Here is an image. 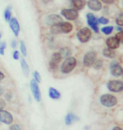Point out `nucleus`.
I'll return each instance as SVG.
<instances>
[{"instance_id": "f03ea898", "label": "nucleus", "mask_w": 123, "mask_h": 130, "mask_svg": "<svg viewBox=\"0 0 123 130\" xmlns=\"http://www.w3.org/2000/svg\"><path fill=\"white\" fill-rule=\"evenodd\" d=\"M76 66V60L74 57H68L66 60L63 62L61 66V71L63 73L67 74L73 71V69Z\"/></svg>"}, {"instance_id": "aec40b11", "label": "nucleus", "mask_w": 123, "mask_h": 130, "mask_svg": "<svg viewBox=\"0 0 123 130\" xmlns=\"http://www.w3.org/2000/svg\"><path fill=\"white\" fill-rule=\"evenodd\" d=\"M73 5L76 9H82L86 5L84 0H73Z\"/></svg>"}, {"instance_id": "423d86ee", "label": "nucleus", "mask_w": 123, "mask_h": 130, "mask_svg": "<svg viewBox=\"0 0 123 130\" xmlns=\"http://www.w3.org/2000/svg\"><path fill=\"white\" fill-rule=\"evenodd\" d=\"M30 88H31V92L33 96H34V99L37 102H40L41 100V92L39 87V85H38V82L35 81V80H32L30 82Z\"/></svg>"}, {"instance_id": "c756f323", "label": "nucleus", "mask_w": 123, "mask_h": 130, "mask_svg": "<svg viewBox=\"0 0 123 130\" xmlns=\"http://www.w3.org/2000/svg\"><path fill=\"white\" fill-rule=\"evenodd\" d=\"M5 47H6V44L4 42L1 44V46H0V55L4 56V50H5Z\"/></svg>"}, {"instance_id": "0eeeda50", "label": "nucleus", "mask_w": 123, "mask_h": 130, "mask_svg": "<svg viewBox=\"0 0 123 130\" xmlns=\"http://www.w3.org/2000/svg\"><path fill=\"white\" fill-rule=\"evenodd\" d=\"M95 57H96V54L94 51H89L84 56V65L86 66H91L95 62Z\"/></svg>"}, {"instance_id": "412c9836", "label": "nucleus", "mask_w": 123, "mask_h": 130, "mask_svg": "<svg viewBox=\"0 0 123 130\" xmlns=\"http://www.w3.org/2000/svg\"><path fill=\"white\" fill-rule=\"evenodd\" d=\"M103 55L106 57L108 58H113L116 56V53H115V51H113L112 49H110V48H106V49H104L103 50Z\"/></svg>"}, {"instance_id": "a211bd4d", "label": "nucleus", "mask_w": 123, "mask_h": 130, "mask_svg": "<svg viewBox=\"0 0 123 130\" xmlns=\"http://www.w3.org/2000/svg\"><path fill=\"white\" fill-rule=\"evenodd\" d=\"M49 96L52 99H59L60 98V93H59L56 89L53 87H50L49 89Z\"/></svg>"}, {"instance_id": "cd10ccee", "label": "nucleus", "mask_w": 123, "mask_h": 130, "mask_svg": "<svg viewBox=\"0 0 123 130\" xmlns=\"http://www.w3.org/2000/svg\"><path fill=\"white\" fill-rule=\"evenodd\" d=\"M116 24L120 26H123V14H120L116 19Z\"/></svg>"}, {"instance_id": "e433bc0d", "label": "nucleus", "mask_w": 123, "mask_h": 130, "mask_svg": "<svg viewBox=\"0 0 123 130\" xmlns=\"http://www.w3.org/2000/svg\"><path fill=\"white\" fill-rule=\"evenodd\" d=\"M11 98H12V95H11L10 93H9L8 95H6V99L8 101H10L11 100Z\"/></svg>"}, {"instance_id": "1a4fd4ad", "label": "nucleus", "mask_w": 123, "mask_h": 130, "mask_svg": "<svg viewBox=\"0 0 123 130\" xmlns=\"http://www.w3.org/2000/svg\"><path fill=\"white\" fill-rule=\"evenodd\" d=\"M13 116L11 115L10 112L4 111V110L0 111V122L1 123H4L5 124H11L13 123Z\"/></svg>"}, {"instance_id": "2f4dec72", "label": "nucleus", "mask_w": 123, "mask_h": 130, "mask_svg": "<svg viewBox=\"0 0 123 130\" xmlns=\"http://www.w3.org/2000/svg\"><path fill=\"white\" fill-rule=\"evenodd\" d=\"M6 106V102H5L4 100H3V99H0V111L3 110Z\"/></svg>"}, {"instance_id": "f3484780", "label": "nucleus", "mask_w": 123, "mask_h": 130, "mask_svg": "<svg viewBox=\"0 0 123 130\" xmlns=\"http://www.w3.org/2000/svg\"><path fill=\"white\" fill-rule=\"evenodd\" d=\"M79 120V118L76 117L75 114H73V113H68L66 115V117H65V123L67 124V125H70V124H72L74 123H75V122H77Z\"/></svg>"}, {"instance_id": "4be33fe9", "label": "nucleus", "mask_w": 123, "mask_h": 130, "mask_svg": "<svg viewBox=\"0 0 123 130\" xmlns=\"http://www.w3.org/2000/svg\"><path fill=\"white\" fill-rule=\"evenodd\" d=\"M70 54H71V51L68 48H63L59 51V55L61 56V57H68L70 56Z\"/></svg>"}, {"instance_id": "2eb2a0df", "label": "nucleus", "mask_w": 123, "mask_h": 130, "mask_svg": "<svg viewBox=\"0 0 123 130\" xmlns=\"http://www.w3.org/2000/svg\"><path fill=\"white\" fill-rule=\"evenodd\" d=\"M106 45H107V46L110 49L113 50V49L118 48L120 45V42L116 37H111L106 40Z\"/></svg>"}, {"instance_id": "9b49d317", "label": "nucleus", "mask_w": 123, "mask_h": 130, "mask_svg": "<svg viewBox=\"0 0 123 130\" xmlns=\"http://www.w3.org/2000/svg\"><path fill=\"white\" fill-rule=\"evenodd\" d=\"M87 21H88L89 25L94 29L95 32L97 33L98 31H99V29H98V26H97L98 20L95 19L94 14H92V13H88V14H87Z\"/></svg>"}, {"instance_id": "6e6552de", "label": "nucleus", "mask_w": 123, "mask_h": 130, "mask_svg": "<svg viewBox=\"0 0 123 130\" xmlns=\"http://www.w3.org/2000/svg\"><path fill=\"white\" fill-rule=\"evenodd\" d=\"M61 13L69 20H75L79 16L78 12L75 9H63L61 11Z\"/></svg>"}, {"instance_id": "b1692460", "label": "nucleus", "mask_w": 123, "mask_h": 130, "mask_svg": "<svg viewBox=\"0 0 123 130\" xmlns=\"http://www.w3.org/2000/svg\"><path fill=\"white\" fill-rule=\"evenodd\" d=\"M102 65H103V62L101 60H95V62L93 63V66H94L95 69L96 70H99L102 67Z\"/></svg>"}, {"instance_id": "f704fd0d", "label": "nucleus", "mask_w": 123, "mask_h": 130, "mask_svg": "<svg viewBox=\"0 0 123 130\" xmlns=\"http://www.w3.org/2000/svg\"><path fill=\"white\" fill-rule=\"evenodd\" d=\"M103 3L105 4H113L115 0H101Z\"/></svg>"}, {"instance_id": "c85d7f7f", "label": "nucleus", "mask_w": 123, "mask_h": 130, "mask_svg": "<svg viewBox=\"0 0 123 130\" xmlns=\"http://www.w3.org/2000/svg\"><path fill=\"white\" fill-rule=\"evenodd\" d=\"M116 38L119 40V42H121V43L123 44V31L117 33L116 35Z\"/></svg>"}, {"instance_id": "9d476101", "label": "nucleus", "mask_w": 123, "mask_h": 130, "mask_svg": "<svg viewBox=\"0 0 123 130\" xmlns=\"http://www.w3.org/2000/svg\"><path fill=\"white\" fill-rule=\"evenodd\" d=\"M63 22V19L58 14H50L46 18V23L49 25H55L59 23Z\"/></svg>"}, {"instance_id": "7ed1b4c3", "label": "nucleus", "mask_w": 123, "mask_h": 130, "mask_svg": "<svg viewBox=\"0 0 123 130\" xmlns=\"http://www.w3.org/2000/svg\"><path fill=\"white\" fill-rule=\"evenodd\" d=\"M100 102L103 106L111 107H113L117 103V99L112 95H109V94H106L100 96Z\"/></svg>"}, {"instance_id": "58836bf2", "label": "nucleus", "mask_w": 123, "mask_h": 130, "mask_svg": "<svg viewBox=\"0 0 123 130\" xmlns=\"http://www.w3.org/2000/svg\"><path fill=\"white\" fill-rule=\"evenodd\" d=\"M112 130H123V129L121 128H120V127H115Z\"/></svg>"}, {"instance_id": "79ce46f5", "label": "nucleus", "mask_w": 123, "mask_h": 130, "mask_svg": "<svg viewBox=\"0 0 123 130\" xmlns=\"http://www.w3.org/2000/svg\"><path fill=\"white\" fill-rule=\"evenodd\" d=\"M122 74H123V70H122Z\"/></svg>"}, {"instance_id": "c9c22d12", "label": "nucleus", "mask_w": 123, "mask_h": 130, "mask_svg": "<svg viewBox=\"0 0 123 130\" xmlns=\"http://www.w3.org/2000/svg\"><path fill=\"white\" fill-rule=\"evenodd\" d=\"M16 45H17V44H16V41L15 40H13L12 41V44H11V46H12V48H15Z\"/></svg>"}, {"instance_id": "473e14b6", "label": "nucleus", "mask_w": 123, "mask_h": 130, "mask_svg": "<svg viewBox=\"0 0 123 130\" xmlns=\"http://www.w3.org/2000/svg\"><path fill=\"white\" fill-rule=\"evenodd\" d=\"M10 130H21V128L18 124H14V125H12L10 127Z\"/></svg>"}, {"instance_id": "20e7f679", "label": "nucleus", "mask_w": 123, "mask_h": 130, "mask_svg": "<svg viewBox=\"0 0 123 130\" xmlns=\"http://www.w3.org/2000/svg\"><path fill=\"white\" fill-rule=\"evenodd\" d=\"M91 37V32L88 28H82L77 33L78 40L82 43L87 42Z\"/></svg>"}, {"instance_id": "dca6fc26", "label": "nucleus", "mask_w": 123, "mask_h": 130, "mask_svg": "<svg viewBox=\"0 0 123 130\" xmlns=\"http://www.w3.org/2000/svg\"><path fill=\"white\" fill-rule=\"evenodd\" d=\"M87 5L91 9L94 11H99L101 9V4L98 0H89V2L87 3Z\"/></svg>"}, {"instance_id": "393cba45", "label": "nucleus", "mask_w": 123, "mask_h": 130, "mask_svg": "<svg viewBox=\"0 0 123 130\" xmlns=\"http://www.w3.org/2000/svg\"><path fill=\"white\" fill-rule=\"evenodd\" d=\"M113 30V27L112 26H107V27H105V28L102 29V32L104 34L106 35H110Z\"/></svg>"}, {"instance_id": "6ab92c4d", "label": "nucleus", "mask_w": 123, "mask_h": 130, "mask_svg": "<svg viewBox=\"0 0 123 130\" xmlns=\"http://www.w3.org/2000/svg\"><path fill=\"white\" fill-rule=\"evenodd\" d=\"M21 68H22V71H23V73L24 74V76H25L26 77L29 76V67L28 64L26 63L25 60L24 59H21Z\"/></svg>"}, {"instance_id": "5701e85b", "label": "nucleus", "mask_w": 123, "mask_h": 130, "mask_svg": "<svg viewBox=\"0 0 123 130\" xmlns=\"http://www.w3.org/2000/svg\"><path fill=\"white\" fill-rule=\"evenodd\" d=\"M20 50H21V52L23 54L24 56H27V50H26V45L25 44L23 40L20 41Z\"/></svg>"}, {"instance_id": "f257e3e1", "label": "nucleus", "mask_w": 123, "mask_h": 130, "mask_svg": "<svg viewBox=\"0 0 123 130\" xmlns=\"http://www.w3.org/2000/svg\"><path fill=\"white\" fill-rule=\"evenodd\" d=\"M73 26L71 24L67 22H61L58 24L53 25L51 28V32L53 34H59V33H70L72 30Z\"/></svg>"}, {"instance_id": "4c0bfd02", "label": "nucleus", "mask_w": 123, "mask_h": 130, "mask_svg": "<svg viewBox=\"0 0 123 130\" xmlns=\"http://www.w3.org/2000/svg\"><path fill=\"white\" fill-rule=\"evenodd\" d=\"M4 78V73H2L1 71H0V82H1Z\"/></svg>"}, {"instance_id": "a878e982", "label": "nucleus", "mask_w": 123, "mask_h": 130, "mask_svg": "<svg viewBox=\"0 0 123 130\" xmlns=\"http://www.w3.org/2000/svg\"><path fill=\"white\" fill-rule=\"evenodd\" d=\"M4 18L6 19V21H9L11 19V12L9 9H7L4 12Z\"/></svg>"}, {"instance_id": "bb28decb", "label": "nucleus", "mask_w": 123, "mask_h": 130, "mask_svg": "<svg viewBox=\"0 0 123 130\" xmlns=\"http://www.w3.org/2000/svg\"><path fill=\"white\" fill-rule=\"evenodd\" d=\"M34 80L36 81L38 83L39 82H41V77H40V75H39V73L37 71H35L34 72Z\"/></svg>"}, {"instance_id": "72a5a7b5", "label": "nucleus", "mask_w": 123, "mask_h": 130, "mask_svg": "<svg viewBox=\"0 0 123 130\" xmlns=\"http://www.w3.org/2000/svg\"><path fill=\"white\" fill-rule=\"evenodd\" d=\"M13 59H15V60H18V59H19V54H18V52L17 51L13 52Z\"/></svg>"}, {"instance_id": "7c9ffc66", "label": "nucleus", "mask_w": 123, "mask_h": 130, "mask_svg": "<svg viewBox=\"0 0 123 130\" xmlns=\"http://www.w3.org/2000/svg\"><path fill=\"white\" fill-rule=\"evenodd\" d=\"M99 23L100 24H108L109 23V20L107 19H106V18H104V17H101V18H100L99 19Z\"/></svg>"}, {"instance_id": "a19ab883", "label": "nucleus", "mask_w": 123, "mask_h": 130, "mask_svg": "<svg viewBox=\"0 0 123 130\" xmlns=\"http://www.w3.org/2000/svg\"><path fill=\"white\" fill-rule=\"evenodd\" d=\"M0 38H1V34H0Z\"/></svg>"}, {"instance_id": "ea45409f", "label": "nucleus", "mask_w": 123, "mask_h": 130, "mask_svg": "<svg viewBox=\"0 0 123 130\" xmlns=\"http://www.w3.org/2000/svg\"><path fill=\"white\" fill-rule=\"evenodd\" d=\"M3 93H4V89H3L2 87H0V96H1Z\"/></svg>"}, {"instance_id": "f8f14e48", "label": "nucleus", "mask_w": 123, "mask_h": 130, "mask_svg": "<svg viewBox=\"0 0 123 130\" xmlns=\"http://www.w3.org/2000/svg\"><path fill=\"white\" fill-rule=\"evenodd\" d=\"M111 73L114 76H119L122 74V68L117 62H113L111 65Z\"/></svg>"}, {"instance_id": "39448f33", "label": "nucleus", "mask_w": 123, "mask_h": 130, "mask_svg": "<svg viewBox=\"0 0 123 130\" xmlns=\"http://www.w3.org/2000/svg\"><path fill=\"white\" fill-rule=\"evenodd\" d=\"M108 89L113 92H120L123 91V82L121 81H111L107 84Z\"/></svg>"}, {"instance_id": "4468645a", "label": "nucleus", "mask_w": 123, "mask_h": 130, "mask_svg": "<svg viewBox=\"0 0 123 130\" xmlns=\"http://www.w3.org/2000/svg\"><path fill=\"white\" fill-rule=\"evenodd\" d=\"M9 25L13 30V34H14L16 36H18V33H19V30H20V27H19V24H18V23L17 19H16L15 18L11 19L9 20Z\"/></svg>"}, {"instance_id": "ddd939ff", "label": "nucleus", "mask_w": 123, "mask_h": 130, "mask_svg": "<svg viewBox=\"0 0 123 130\" xmlns=\"http://www.w3.org/2000/svg\"><path fill=\"white\" fill-rule=\"evenodd\" d=\"M62 59L61 56L59 55V53H54L53 54V56L51 57V60L50 62V66L51 69H55L57 65L59 64V62H60V60Z\"/></svg>"}]
</instances>
